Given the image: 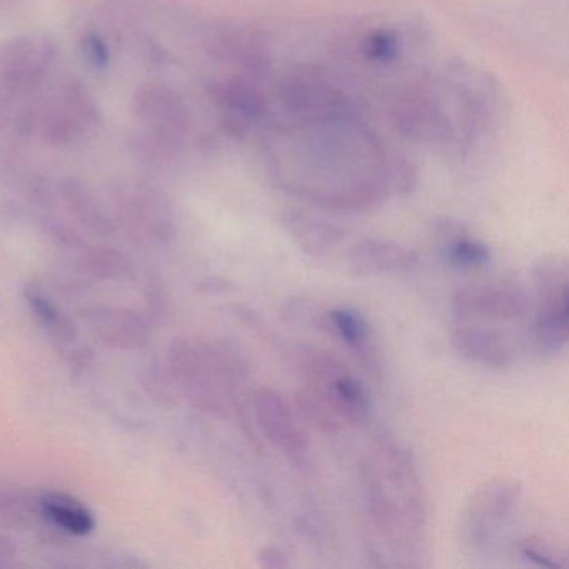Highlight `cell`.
I'll use <instances>...</instances> for the list:
<instances>
[{
  "mask_svg": "<svg viewBox=\"0 0 569 569\" xmlns=\"http://www.w3.org/2000/svg\"><path fill=\"white\" fill-rule=\"evenodd\" d=\"M361 476L372 526L389 545L416 548L428 525V505L412 452L391 432L379 431Z\"/></svg>",
  "mask_w": 569,
  "mask_h": 569,
  "instance_id": "6da1fadb",
  "label": "cell"
},
{
  "mask_svg": "<svg viewBox=\"0 0 569 569\" xmlns=\"http://www.w3.org/2000/svg\"><path fill=\"white\" fill-rule=\"evenodd\" d=\"M169 371L188 401L214 418H229L239 386L248 379L246 359L226 342L176 338L169 346Z\"/></svg>",
  "mask_w": 569,
  "mask_h": 569,
  "instance_id": "7a4b0ae2",
  "label": "cell"
},
{
  "mask_svg": "<svg viewBox=\"0 0 569 569\" xmlns=\"http://www.w3.org/2000/svg\"><path fill=\"white\" fill-rule=\"evenodd\" d=\"M305 388L325 399L346 425L366 428L372 418V401L366 386L348 366L328 351L309 349L301 356Z\"/></svg>",
  "mask_w": 569,
  "mask_h": 569,
  "instance_id": "3957f363",
  "label": "cell"
},
{
  "mask_svg": "<svg viewBox=\"0 0 569 569\" xmlns=\"http://www.w3.org/2000/svg\"><path fill=\"white\" fill-rule=\"evenodd\" d=\"M521 495V482L516 479L496 478L479 486L459 516L461 545L475 552L489 551L511 521Z\"/></svg>",
  "mask_w": 569,
  "mask_h": 569,
  "instance_id": "277c9868",
  "label": "cell"
},
{
  "mask_svg": "<svg viewBox=\"0 0 569 569\" xmlns=\"http://www.w3.org/2000/svg\"><path fill=\"white\" fill-rule=\"evenodd\" d=\"M98 119V109L86 89L68 84L46 102L38 124L46 141L71 146L91 136Z\"/></svg>",
  "mask_w": 569,
  "mask_h": 569,
  "instance_id": "5b68a950",
  "label": "cell"
},
{
  "mask_svg": "<svg viewBox=\"0 0 569 569\" xmlns=\"http://www.w3.org/2000/svg\"><path fill=\"white\" fill-rule=\"evenodd\" d=\"M56 59L54 41L32 34L0 49V89L9 96H26L41 86Z\"/></svg>",
  "mask_w": 569,
  "mask_h": 569,
  "instance_id": "8992f818",
  "label": "cell"
},
{
  "mask_svg": "<svg viewBox=\"0 0 569 569\" xmlns=\"http://www.w3.org/2000/svg\"><path fill=\"white\" fill-rule=\"evenodd\" d=\"M254 416L266 439L295 465L308 462L311 439L301 425L296 409L276 389H258L254 396Z\"/></svg>",
  "mask_w": 569,
  "mask_h": 569,
  "instance_id": "52a82bcc",
  "label": "cell"
},
{
  "mask_svg": "<svg viewBox=\"0 0 569 569\" xmlns=\"http://www.w3.org/2000/svg\"><path fill=\"white\" fill-rule=\"evenodd\" d=\"M132 109L151 144L169 148L184 134L188 124L184 106L169 89L144 86L136 92Z\"/></svg>",
  "mask_w": 569,
  "mask_h": 569,
  "instance_id": "ba28073f",
  "label": "cell"
},
{
  "mask_svg": "<svg viewBox=\"0 0 569 569\" xmlns=\"http://www.w3.org/2000/svg\"><path fill=\"white\" fill-rule=\"evenodd\" d=\"M528 309L526 292L509 282L459 289L452 298V311L461 319L512 321L522 318Z\"/></svg>",
  "mask_w": 569,
  "mask_h": 569,
  "instance_id": "9c48e42d",
  "label": "cell"
},
{
  "mask_svg": "<svg viewBox=\"0 0 569 569\" xmlns=\"http://www.w3.org/2000/svg\"><path fill=\"white\" fill-rule=\"evenodd\" d=\"M24 296L36 321L54 342L62 358L72 368H84L91 359V351L81 345L74 321L38 284L26 286Z\"/></svg>",
  "mask_w": 569,
  "mask_h": 569,
  "instance_id": "30bf717a",
  "label": "cell"
},
{
  "mask_svg": "<svg viewBox=\"0 0 569 569\" xmlns=\"http://www.w3.org/2000/svg\"><path fill=\"white\" fill-rule=\"evenodd\" d=\"M348 264L358 276L408 274L418 268L419 254L399 242L362 239L349 251Z\"/></svg>",
  "mask_w": 569,
  "mask_h": 569,
  "instance_id": "8fae6325",
  "label": "cell"
},
{
  "mask_svg": "<svg viewBox=\"0 0 569 569\" xmlns=\"http://www.w3.org/2000/svg\"><path fill=\"white\" fill-rule=\"evenodd\" d=\"M96 338L114 349H142L151 339L148 322L131 309L94 306L84 315Z\"/></svg>",
  "mask_w": 569,
  "mask_h": 569,
  "instance_id": "7c38bea8",
  "label": "cell"
},
{
  "mask_svg": "<svg viewBox=\"0 0 569 569\" xmlns=\"http://www.w3.org/2000/svg\"><path fill=\"white\" fill-rule=\"evenodd\" d=\"M325 326L345 342L346 348L358 358V361L368 371L375 376L379 375L381 359H379L378 348H376L368 321L358 311L349 308L331 309L326 312Z\"/></svg>",
  "mask_w": 569,
  "mask_h": 569,
  "instance_id": "4fadbf2b",
  "label": "cell"
},
{
  "mask_svg": "<svg viewBox=\"0 0 569 569\" xmlns=\"http://www.w3.org/2000/svg\"><path fill=\"white\" fill-rule=\"evenodd\" d=\"M452 346L462 358L485 368L505 369L512 361L511 348L506 339L489 329L475 326L456 329L452 332Z\"/></svg>",
  "mask_w": 569,
  "mask_h": 569,
  "instance_id": "5bb4252c",
  "label": "cell"
},
{
  "mask_svg": "<svg viewBox=\"0 0 569 569\" xmlns=\"http://www.w3.org/2000/svg\"><path fill=\"white\" fill-rule=\"evenodd\" d=\"M38 508L51 525L69 535L88 536L96 529V518L91 509L66 492H44L39 496Z\"/></svg>",
  "mask_w": 569,
  "mask_h": 569,
  "instance_id": "9a60e30c",
  "label": "cell"
},
{
  "mask_svg": "<svg viewBox=\"0 0 569 569\" xmlns=\"http://www.w3.org/2000/svg\"><path fill=\"white\" fill-rule=\"evenodd\" d=\"M541 308L536 318L535 336L545 351L559 352L566 348L569 338L568 289L541 296Z\"/></svg>",
  "mask_w": 569,
  "mask_h": 569,
  "instance_id": "2e32d148",
  "label": "cell"
},
{
  "mask_svg": "<svg viewBox=\"0 0 569 569\" xmlns=\"http://www.w3.org/2000/svg\"><path fill=\"white\" fill-rule=\"evenodd\" d=\"M282 224L288 229L296 244L305 251L309 258L325 259L331 254L332 249L342 241V232L335 226L325 224L321 221L299 214V212H289Z\"/></svg>",
  "mask_w": 569,
  "mask_h": 569,
  "instance_id": "e0dca14e",
  "label": "cell"
},
{
  "mask_svg": "<svg viewBox=\"0 0 569 569\" xmlns=\"http://www.w3.org/2000/svg\"><path fill=\"white\" fill-rule=\"evenodd\" d=\"M441 258L446 264L459 271H476L486 268L491 261L488 246L469 238L461 226L446 224L439 231Z\"/></svg>",
  "mask_w": 569,
  "mask_h": 569,
  "instance_id": "ac0fdd59",
  "label": "cell"
},
{
  "mask_svg": "<svg viewBox=\"0 0 569 569\" xmlns=\"http://www.w3.org/2000/svg\"><path fill=\"white\" fill-rule=\"evenodd\" d=\"M61 194L69 211L86 228L102 236L112 234L116 231L111 219L99 208L91 192L81 182L74 181V179H66L61 186Z\"/></svg>",
  "mask_w": 569,
  "mask_h": 569,
  "instance_id": "d6986e66",
  "label": "cell"
},
{
  "mask_svg": "<svg viewBox=\"0 0 569 569\" xmlns=\"http://www.w3.org/2000/svg\"><path fill=\"white\" fill-rule=\"evenodd\" d=\"M296 412L312 428L318 429L325 436H336L341 432L342 421L338 418L331 406L319 398L308 388L299 389L295 396Z\"/></svg>",
  "mask_w": 569,
  "mask_h": 569,
  "instance_id": "ffe728a7",
  "label": "cell"
},
{
  "mask_svg": "<svg viewBox=\"0 0 569 569\" xmlns=\"http://www.w3.org/2000/svg\"><path fill=\"white\" fill-rule=\"evenodd\" d=\"M131 212L134 221L141 228L148 229L156 234V238H166L171 231V219H169L168 209L161 198L151 192L138 194L131 202Z\"/></svg>",
  "mask_w": 569,
  "mask_h": 569,
  "instance_id": "44dd1931",
  "label": "cell"
},
{
  "mask_svg": "<svg viewBox=\"0 0 569 569\" xmlns=\"http://www.w3.org/2000/svg\"><path fill=\"white\" fill-rule=\"evenodd\" d=\"M531 272L532 281H535L539 296L568 289L569 264L566 256H541V258L532 264Z\"/></svg>",
  "mask_w": 569,
  "mask_h": 569,
  "instance_id": "7402d4cb",
  "label": "cell"
},
{
  "mask_svg": "<svg viewBox=\"0 0 569 569\" xmlns=\"http://www.w3.org/2000/svg\"><path fill=\"white\" fill-rule=\"evenodd\" d=\"M519 552L522 558L528 559L539 568H566V561L558 551L546 545L541 539L528 538L519 545Z\"/></svg>",
  "mask_w": 569,
  "mask_h": 569,
  "instance_id": "603a6c76",
  "label": "cell"
},
{
  "mask_svg": "<svg viewBox=\"0 0 569 569\" xmlns=\"http://www.w3.org/2000/svg\"><path fill=\"white\" fill-rule=\"evenodd\" d=\"M82 54H84L86 61L91 68L94 69H106L109 64V59H111V54H109L108 46L106 42L99 38L98 34H88L84 39H82Z\"/></svg>",
  "mask_w": 569,
  "mask_h": 569,
  "instance_id": "cb8c5ba5",
  "label": "cell"
},
{
  "mask_svg": "<svg viewBox=\"0 0 569 569\" xmlns=\"http://www.w3.org/2000/svg\"><path fill=\"white\" fill-rule=\"evenodd\" d=\"M256 558H258V565L266 569H286L291 565L288 556L278 546H262Z\"/></svg>",
  "mask_w": 569,
  "mask_h": 569,
  "instance_id": "d4e9b609",
  "label": "cell"
},
{
  "mask_svg": "<svg viewBox=\"0 0 569 569\" xmlns=\"http://www.w3.org/2000/svg\"><path fill=\"white\" fill-rule=\"evenodd\" d=\"M369 51H371L372 58L386 59L388 56L395 54V39L389 38L388 34L376 36L369 42Z\"/></svg>",
  "mask_w": 569,
  "mask_h": 569,
  "instance_id": "484cf974",
  "label": "cell"
},
{
  "mask_svg": "<svg viewBox=\"0 0 569 569\" xmlns=\"http://www.w3.org/2000/svg\"><path fill=\"white\" fill-rule=\"evenodd\" d=\"M206 292H218V295H221V292L226 291V288H231V284L226 281H221V279H211V281L206 282L204 284Z\"/></svg>",
  "mask_w": 569,
  "mask_h": 569,
  "instance_id": "4316f807",
  "label": "cell"
}]
</instances>
